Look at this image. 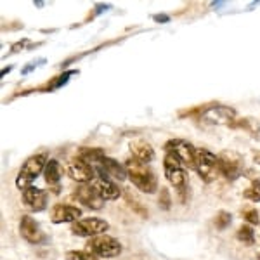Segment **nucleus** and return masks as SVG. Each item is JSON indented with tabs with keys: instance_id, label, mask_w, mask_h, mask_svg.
Instances as JSON below:
<instances>
[{
	"instance_id": "nucleus-1",
	"label": "nucleus",
	"mask_w": 260,
	"mask_h": 260,
	"mask_svg": "<svg viewBox=\"0 0 260 260\" xmlns=\"http://www.w3.org/2000/svg\"><path fill=\"white\" fill-rule=\"evenodd\" d=\"M125 170H127L128 179L139 191L146 192V194H153L158 189V179L154 172L148 167V163H142L137 158L130 156L125 161Z\"/></svg>"
},
{
	"instance_id": "nucleus-2",
	"label": "nucleus",
	"mask_w": 260,
	"mask_h": 260,
	"mask_svg": "<svg viewBox=\"0 0 260 260\" xmlns=\"http://www.w3.org/2000/svg\"><path fill=\"white\" fill-rule=\"evenodd\" d=\"M198 118L207 125H222V127H233L238 120L236 110L224 104H207L201 106Z\"/></svg>"
},
{
	"instance_id": "nucleus-3",
	"label": "nucleus",
	"mask_w": 260,
	"mask_h": 260,
	"mask_svg": "<svg viewBox=\"0 0 260 260\" xmlns=\"http://www.w3.org/2000/svg\"><path fill=\"white\" fill-rule=\"evenodd\" d=\"M47 154L40 153V154H33L23 163V167L19 169V174L16 177V186L19 189H28L31 186V182L39 177L40 174H44L45 165H47Z\"/></svg>"
},
{
	"instance_id": "nucleus-4",
	"label": "nucleus",
	"mask_w": 260,
	"mask_h": 260,
	"mask_svg": "<svg viewBox=\"0 0 260 260\" xmlns=\"http://www.w3.org/2000/svg\"><path fill=\"white\" fill-rule=\"evenodd\" d=\"M194 170L198 172L200 179L203 182L210 184L219 175V163H217V156L212 151L198 148L194 153Z\"/></svg>"
},
{
	"instance_id": "nucleus-5",
	"label": "nucleus",
	"mask_w": 260,
	"mask_h": 260,
	"mask_svg": "<svg viewBox=\"0 0 260 260\" xmlns=\"http://www.w3.org/2000/svg\"><path fill=\"white\" fill-rule=\"evenodd\" d=\"M217 163H219V174L224 175L228 180H236L245 172L243 156L236 151H220L217 154Z\"/></svg>"
},
{
	"instance_id": "nucleus-6",
	"label": "nucleus",
	"mask_w": 260,
	"mask_h": 260,
	"mask_svg": "<svg viewBox=\"0 0 260 260\" xmlns=\"http://www.w3.org/2000/svg\"><path fill=\"white\" fill-rule=\"evenodd\" d=\"M85 248L87 251L94 253L95 257L113 258L121 253V243L116 238L108 236V234H99V236H94L87 241Z\"/></svg>"
},
{
	"instance_id": "nucleus-7",
	"label": "nucleus",
	"mask_w": 260,
	"mask_h": 260,
	"mask_svg": "<svg viewBox=\"0 0 260 260\" xmlns=\"http://www.w3.org/2000/svg\"><path fill=\"white\" fill-rule=\"evenodd\" d=\"M163 172H165V177L167 180L175 187L180 196L184 198V191H186V167L180 163L177 158L172 156V154L167 153L165 154V160H163Z\"/></svg>"
},
{
	"instance_id": "nucleus-8",
	"label": "nucleus",
	"mask_w": 260,
	"mask_h": 260,
	"mask_svg": "<svg viewBox=\"0 0 260 260\" xmlns=\"http://www.w3.org/2000/svg\"><path fill=\"white\" fill-rule=\"evenodd\" d=\"M108 229H110V224L99 217H87V219H80L71 224V233L80 238H89V240L99 236V234H104Z\"/></svg>"
},
{
	"instance_id": "nucleus-9",
	"label": "nucleus",
	"mask_w": 260,
	"mask_h": 260,
	"mask_svg": "<svg viewBox=\"0 0 260 260\" xmlns=\"http://www.w3.org/2000/svg\"><path fill=\"white\" fill-rule=\"evenodd\" d=\"M165 151L172 156H175L186 169H194V153L196 148H192L184 139H170L165 144Z\"/></svg>"
},
{
	"instance_id": "nucleus-10",
	"label": "nucleus",
	"mask_w": 260,
	"mask_h": 260,
	"mask_svg": "<svg viewBox=\"0 0 260 260\" xmlns=\"http://www.w3.org/2000/svg\"><path fill=\"white\" fill-rule=\"evenodd\" d=\"M66 174H68L73 180H77V182L87 184V182H92V180H94L98 170H95L90 163L82 160V158L77 154V156L71 158L68 161V165H66Z\"/></svg>"
},
{
	"instance_id": "nucleus-11",
	"label": "nucleus",
	"mask_w": 260,
	"mask_h": 260,
	"mask_svg": "<svg viewBox=\"0 0 260 260\" xmlns=\"http://www.w3.org/2000/svg\"><path fill=\"white\" fill-rule=\"evenodd\" d=\"M19 234L24 241H28L30 245H42L47 241V236L42 233L39 222L33 219L31 215H23L19 220Z\"/></svg>"
},
{
	"instance_id": "nucleus-12",
	"label": "nucleus",
	"mask_w": 260,
	"mask_h": 260,
	"mask_svg": "<svg viewBox=\"0 0 260 260\" xmlns=\"http://www.w3.org/2000/svg\"><path fill=\"white\" fill-rule=\"evenodd\" d=\"M90 186L104 201L118 200L121 196V189L118 187V184H116L115 180H111L110 177H106L104 174H101V172L95 174V177L90 182Z\"/></svg>"
},
{
	"instance_id": "nucleus-13",
	"label": "nucleus",
	"mask_w": 260,
	"mask_h": 260,
	"mask_svg": "<svg viewBox=\"0 0 260 260\" xmlns=\"http://www.w3.org/2000/svg\"><path fill=\"white\" fill-rule=\"evenodd\" d=\"M82 217V208L73 207L68 203H57L50 208V222L52 224H66V222H77Z\"/></svg>"
},
{
	"instance_id": "nucleus-14",
	"label": "nucleus",
	"mask_w": 260,
	"mask_h": 260,
	"mask_svg": "<svg viewBox=\"0 0 260 260\" xmlns=\"http://www.w3.org/2000/svg\"><path fill=\"white\" fill-rule=\"evenodd\" d=\"M73 196L77 198L83 207L90 208V210H101L104 207V200L92 189L90 184H82L77 187V191L73 192Z\"/></svg>"
},
{
	"instance_id": "nucleus-15",
	"label": "nucleus",
	"mask_w": 260,
	"mask_h": 260,
	"mask_svg": "<svg viewBox=\"0 0 260 260\" xmlns=\"http://www.w3.org/2000/svg\"><path fill=\"white\" fill-rule=\"evenodd\" d=\"M23 203L31 212H44L47 208V192L30 186L23 191Z\"/></svg>"
},
{
	"instance_id": "nucleus-16",
	"label": "nucleus",
	"mask_w": 260,
	"mask_h": 260,
	"mask_svg": "<svg viewBox=\"0 0 260 260\" xmlns=\"http://www.w3.org/2000/svg\"><path fill=\"white\" fill-rule=\"evenodd\" d=\"M95 170L101 172V174H104L106 177H110L111 180H125L128 177L127 170H125V165H121V163L113 160V158H108V156H104L103 160L99 161V165Z\"/></svg>"
},
{
	"instance_id": "nucleus-17",
	"label": "nucleus",
	"mask_w": 260,
	"mask_h": 260,
	"mask_svg": "<svg viewBox=\"0 0 260 260\" xmlns=\"http://www.w3.org/2000/svg\"><path fill=\"white\" fill-rule=\"evenodd\" d=\"M61 175H62V170H61V165L57 160H49L47 165H45V170H44V179L47 182V186L50 187L52 192H59V187H61Z\"/></svg>"
},
{
	"instance_id": "nucleus-18",
	"label": "nucleus",
	"mask_w": 260,
	"mask_h": 260,
	"mask_svg": "<svg viewBox=\"0 0 260 260\" xmlns=\"http://www.w3.org/2000/svg\"><path fill=\"white\" fill-rule=\"evenodd\" d=\"M130 153H132L134 158H137L142 163H151L154 160V149L144 139H137L130 142Z\"/></svg>"
},
{
	"instance_id": "nucleus-19",
	"label": "nucleus",
	"mask_w": 260,
	"mask_h": 260,
	"mask_svg": "<svg viewBox=\"0 0 260 260\" xmlns=\"http://www.w3.org/2000/svg\"><path fill=\"white\" fill-rule=\"evenodd\" d=\"M231 128H241V130H245L250 137L260 141V123L255 118H251V116H246V118H238Z\"/></svg>"
},
{
	"instance_id": "nucleus-20",
	"label": "nucleus",
	"mask_w": 260,
	"mask_h": 260,
	"mask_svg": "<svg viewBox=\"0 0 260 260\" xmlns=\"http://www.w3.org/2000/svg\"><path fill=\"white\" fill-rule=\"evenodd\" d=\"M78 156H80L82 160H85L87 163H90L94 169H98L99 161L104 158V151L99 148H82V149H78Z\"/></svg>"
},
{
	"instance_id": "nucleus-21",
	"label": "nucleus",
	"mask_w": 260,
	"mask_h": 260,
	"mask_svg": "<svg viewBox=\"0 0 260 260\" xmlns=\"http://www.w3.org/2000/svg\"><path fill=\"white\" fill-rule=\"evenodd\" d=\"M236 238L243 243V245L251 246V245H253V243H255V231L251 229V225H248V224H243L241 228L238 229Z\"/></svg>"
},
{
	"instance_id": "nucleus-22",
	"label": "nucleus",
	"mask_w": 260,
	"mask_h": 260,
	"mask_svg": "<svg viewBox=\"0 0 260 260\" xmlns=\"http://www.w3.org/2000/svg\"><path fill=\"white\" fill-rule=\"evenodd\" d=\"M77 71H66V73H62V75H59V77H56L54 80H50L47 85H45V89H47L49 92H52V90H56V89H59V87H62L64 85L66 82L70 80V77L71 75H75Z\"/></svg>"
},
{
	"instance_id": "nucleus-23",
	"label": "nucleus",
	"mask_w": 260,
	"mask_h": 260,
	"mask_svg": "<svg viewBox=\"0 0 260 260\" xmlns=\"http://www.w3.org/2000/svg\"><path fill=\"white\" fill-rule=\"evenodd\" d=\"M125 200H127V205L130 208H132L134 212L137 213V215H141V217H148V208H144L141 205V201L137 200V198H134L130 192H125Z\"/></svg>"
},
{
	"instance_id": "nucleus-24",
	"label": "nucleus",
	"mask_w": 260,
	"mask_h": 260,
	"mask_svg": "<svg viewBox=\"0 0 260 260\" xmlns=\"http://www.w3.org/2000/svg\"><path fill=\"white\" fill-rule=\"evenodd\" d=\"M66 258L68 260H99V257H95L94 253L87 250H70L66 253Z\"/></svg>"
},
{
	"instance_id": "nucleus-25",
	"label": "nucleus",
	"mask_w": 260,
	"mask_h": 260,
	"mask_svg": "<svg viewBox=\"0 0 260 260\" xmlns=\"http://www.w3.org/2000/svg\"><path fill=\"white\" fill-rule=\"evenodd\" d=\"M231 220H233V219H231V213H229V212L220 210V212L215 215V219H213V224H215V228L219 229V231H224V229H228V228H229Z\"/></svg>"
},
{
	"instance_id": "nucleus-26",
	"label": "nucleus",
	"mask_w": 260,
	"mask_h": 260,
	"mask_svg": "<svg viewBox=\"0 0 260 260\" xmlns=\"http://www.w3.org/2000/svg\"><path fill=\"white\" fill-rule=\"evenodd\" d=\"M243 196L248 201H260V180H253L248 189H245Z\"/></svg>"
},
{
	"instance_id": "nucleus-27",
	"label": "nucleus",
	"mask_w": 260,
	"mask_h": 260,
	"mask_svg": "<svg viewBox=\"0 0 260 260\" xmlns=\"http://www.w3.org/2000/svg\"><path fill=\"white\" fill-rule=\"evenodd\" d=\"M241 217L246 222H250V224H258L260 222V215H258L257 208H253V207H243L241 208Z\"/></svg>"
},
{
	"instance_id": "nucleus-28",
	"label": "nucleus",
	"mask_w": 260,
	"mask_h": 260,
	"mask_svg": "<svg viewBox=\"0 0 260 260\" xmlns=\"http://www.w3.org/2000/svg\"><path fill=\"white\" fill-rule=\"evenodd\" d=\"M158 203H160V207L163 210H169L170 205H172V198H170V192L167 187H161L160 189V200H158Z\"/></svg>"
},
{
	"instance_id": "nucleus-29",
	"label": "nucleus",
	"mask_w": 260,
	"mask_h": 260,
	"mask_svg": "<svg viewBox=\"0 0 260 260\" xmlns=\"http://www.w3.org/2000/svg\"><path fill=\"white\" fill-rule=\"evenodd\" d=\"M153 19H156L158 23H167V21H169L170 18H169L167 14H154V16H153Z\"/></svg>"
},
{
	"instance_id": "nucleus-30",
	"label": "nucleus",
	"mask_w": 260,
	"mask_h": 260,
	"mask_svg": "<svg viewBox=\"0 0 260 260\" xmlns=\"http://www.w3.org/2000/svg\"><path fill=\"white\" fill-rule=\"evenodd\" d=\"M251 154H253V161L257 163V165H260V151H258V149H255Z\"/></svg>"
},
{
	"instance_id": "nucleus-31",
	"label": "nucleus",
	"mask_w": 260,
	"mask_h": 260,
	"mask_svg": "<svg viewBox=\"0 0 260 260\" xmlns=\"http://www.w3.org/2000/svg\"><path fill=\"white\" fill-rule=\"evenodd\" d=\"M33 68H37V62H31V64H28L26 68H23V75H26L28 71H31Z\"/></svg>"
},
{
	"instance_id": "nucleus-32",
	"label": "nucleus",
	"mask_w": 260,
	"mask_h": 260,
	"mask_svg": "<svg viewBox=\"0 0 260 260\" xmlns=\"http://www.w3.org/2000/svg\"><path fill=\"white\" fill-rule=\"evenodd\" d=\"M258 260H260V257H258Z\"/></svg>"
}]
</instances>
